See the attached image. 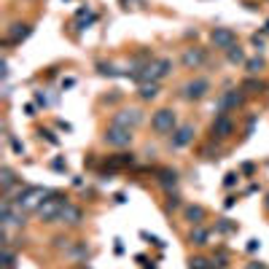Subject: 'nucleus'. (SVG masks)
<instances>
[{"instance_id": "12", "label": "nucleus", "mask_w": 269, "mask_h": 269, "mask_svg": "<svg viewBox=\"0 0 269 269\" xmlns=\"http://www.w3.org/2000/svg\"><path fill=\"white\" fill-rule=\"evenodd\" d=\"M156 183L165 189V191H175V186H178V172L170 170V167L159 170V172H156Z\"/></svg>"}, {"instance_id": "5", "label": "nucleus", "mask_w": 269, "mask_h": 269, "mask_svg": "<svg viewBox=\"0 0 269 269\" xmlns=\"http://www.w3.org/2000/svg\"><path fill=\"white\" fill-rule=\"evenodd\" d=\"M207 92H210V81L207 78H194V81H189L183 86V100L197 102L202 97H207Z\"/></svg>"}, {"instance_id": "24", "label": "nucleus", "mask_w": 269, "mask_h": 269, "mask_svg": "<svg viewBox=\"0 0 269 269\" xmlns=\"http://www.w3.org/2000/svg\"><path fill=\"white\" fill-rule=\"evenodd\" d=\"M213 264H216V269H226V266H229V256H226V251H224V248H218V251H216V256H213Z\"/></svg>"}, {"instance_id": "38", "label": "nucleus", "mask_w": 269, "mask_h": 269, "mask_svg": "<svg viewBox=\"0 0 269 269\" xmlns=\"http://www.w3.org/2000/svg\"><path fill=\"white\" fill-rule=\"evenodd\" d=\"M245 269H266V266H264V264H261V261H253V264H248V266H245Z\"/></svg>"}, {"instance_id": "26", "label": "nucleus", "mask_w": 269, "mask_h": 269, "mask_svg": "<svg viewBox=\"0 0 269 269\" xmlns=\"http://www.w3.org/2000/svg\"><path fill=\"white\" fill-rule=\"evenodd\" d=\"M243 89H245V92H251V94H253V92H261V89H264V81L248 78V81H243Z\"/></svg>"}, {"instance_id": "19", "label": "nucleus", "mask_w": 269, "mask_h": 269, "mask_svg": "<svg viewBox=\"0 0 269 269\" xmlns=\"http://www.w3.org/2000/svg\"><path fill=\"white\" fill-rule=\"evenodd\" d=\"M67 256L75 258V261H86V258L92 256V251L86 248V243H75V248H70V251H67Z\"/></svg>"}, {"instance_id": "28", "label": "nucleus", "mask_w": 269, "mask_h": 269, "mask_svg": "<svg viewBox=\"0 0 269 269\" xmlns=\"http://www.w3.org/2000/svg\"><path fill=\"white\" fill-rule=\"evenodd\" d=\"M202 156H205V159H221V151L218 148L213 151V143H207V146L202 148Z\"/></svg>"}, {"instance_id": "1", "label": "nucleus", "mask_w": 269, "mask_h": 269, "mask_svg": "<svg viewBox=\"0 0 269 269\" xmlns=\"http://www.w3.org/2000/svg\"><path fill=\"white\" fill-rule=\"evenodd\" d=\"M151 129L156 134H170L178 129V113L172 108H162L151 116Z\"/></svg>"}, {"instance_id": "31", "label": "nucleus", "mask_w": 269, "mask_h": 269, "mask_svg": "<svg viewBox=\"0 0 269 269\" xmlns=\"http://www.w3.org/2000/svg\"><path fill=\"white\" fill-rule=\"evenodd\" d=\"M38 134H41V138H46V140H49V143H51V146H57V143H60V140H57V134H54L51 129H41V132H38Z\"/></svg>"}, {"instance_id": "7", "label": "nucleus", "mask_w": 269, "mask_h": 269, "mask_svg": "<svg viewBox=\"0 0 269 269\" xmlns=\"http://www.w3.org/2000/svg\"><path fill=\"white\" fill-rule=\"evenodd\" d=\"M194 127L191 124H183V127H178L175 132H172V138H170V148H186L191 140H194Z\"/></svg>"}, {"instance_id": "27", "label": "nucleus", "mask_w": 269, "mask_h": 269, "mask_svg": "<svg viewBox=\"0 0 269 269\" xmlns=\"http://www.w3.org/2000/svg\"><path fill=\"white\" fill-rule=\"evenodd\" d=\"M14 261H16V253L6 245V248H3V266H6V269H14Z\"/></svg>"}, {"instance_id": "32", "label": "nucleus", "mask_w": 269, "mask_h": 269, "mask_svg": "<svg viewBox=\"0 0 269 269\" xmlns=\"http://www.w3.org/2000/svg\"><path fill=\"white\" fill-rule=\"evenodd\" d=\"M51 243H54V248H67V245H70V239H67V237H62V234H60V237H54Z\"/></svg>"}, {"instance_id": "33", "label": "nucleus", "mask_w": 269, "mask_h": 269, "mask_svg": "<svg viewBox=\"0 0 269 269\" xmlns=\"http://www.w3.org/2000/svg\"><path fill=\"white\" fill-rule=\"evenodd\" d=\"M51 170H57V172H67V165H65L62 159H54V162H51Z\"/></svg>"}, {"instance_id": "29", "label": "nucleus", "mask_w": 269, "mask_h": 269, "mask_svg": "<svg viewBox=\"0 0 269 269\" xmlns=\"http://www.w3.org/2000/svg\"><path fill=\"white\" fill-rule=\"evenodd\" d=\"M97 70H100L102 75H121V73H119L113 65H105V62H100V65H97Z\"/></svg>"}, {"instance_id": "20", "label": "nucleus", "mask_w": 269, "mask_h": 269, "mask_svg": "<svg viewBox=\"0 0 269 269\" xmlns=\"http://www.w3.org/2000/svg\"><path fill=\"white\" fill-rule=\"evenodd\" d=\"M266 67V62L261 60V57H251V60H245V70L251 73V75H258Z\"/></svg>"}, {"instance_id": "21", "label": "nucleus", "mask_w": 269, "mask_h": 269, "mask_svg": "<svg viewBox=\"0 0 269 269\" xmlns=\"http://www.w3.org/2000/svg\"><path fill=\"white\" fill-rule=\"evenodd\" d=\"M189 269H216V264H213V258L191 256V258H189Z\"/></svg>"}, {"instance_id": "37", "label": "nucleus", "mask_w": 269, "mask_h": 269, "mask_svg": "<svg viewBox=\"0 0 269 269\" xmlns=\"http://www.w3.org/2000/svg\"><path fill=\"white\" fill-rule=\"evenodd\" d=\"M11 146H14V151H16V153H22V151H24V146H22L19 140H11Z\"/></svg>"}, {"instance_id": "4", "label": "nucleus", "mask_w": 269, "mask_h": 269, "mask_svg": "<svg viewBox=\"0 0 269 269\" xmlns=\"http://www.w3.org/2000/svg\"><path fill=\"white\" fill-rule=\"evenodd\" d=\"M111 124H116V127H127V129H134L138 124H143V111H140V108H121L119 113H113Z\"/></svg>"}, {"instance_id": "34", "label": "nucleus", "mask_w": 269, "mask_h": 269, "mask_svg": "<svg viewBox=\"0 0 269 269\" xmlns=\"http://www.w3.org/2000/svg\"><path fill=\"white\" fill-rule=\"evenodd\" d=\"M251 41H253V46H258V49H261V46H264V38H261V35H258V33H256V35L251 38Z\"/></svg>"}, {"instance_id": "22", "label": "nucleus", "mask_w": 269, "mask_h": 269, "mask_svg": "<svg viewBox=\"0 0 269 269\" xmlns=\"http://www.w3.org/2000/svg\"><path fill=\"white\" fill-rule=\"evenodd\" d=\"M226 60L232 62V65H243L245 62V51L239 49V46H232V49L226 51Z\"/></svg>"}, {"instance_id": "23", "label": "nucleus", "mask_w": 269, "mask_h": 269, "mask_svg": "<svg viewBox=\"0 0 269 269\" xmlns=\"http://www.w3.org/2000/svg\"><path fill=\"white\" fill-rule=\"evenodd\" d=\"M234 229H237V224H232L229 218H218L216 221V232L218 234H229V232H234Z\"/></svg>"}, {"instance_id": "13", "label": "nucleus", "mask_w": 269, "mask_h": 269, "mask_svg": "<svg viewBox=\"0 0 269 269\" xmlns=\"http://www.w3.org/2000/svg\"><path fill=\"white\" fill-rule=\"evenodd\" d=\"M205 216H207V210L202 207V205H186L183 207V218L189 221V224H194V226H202Z\"/></svg>"}, {"instance_id": "8", "label": "nucleus", "mask_w": 269, "mask_h": 269, "mask_svg": "<svg viewBox=\"0 0 269 269\" xmlns=\"http://www.w3.org/2000/svg\"><path fill=\"white\" fill-rule=\"evenodd\" d=\"M210 132H213L218 140H226L229 134L234 132V121L229 119L226 113H218V116H216V121H213V127H210Z\"/></svg>"}, {"instance_id": "39", "label": "nucleus", "mask_w": 269, "mask_h": 269, "mask_svg": "<svg viewBox=\"0 0 269 269\" xmlns=\"http://www.w3.org/2000/svg\"><path fill=\"white\" fill-rule=\"evenodd\" d=\"M253 170H256V167L251 165V162H248V165H243V172H245V175H251V172H253Z\"/></svg>"}, {"instance_id": "25", "label": "nucleus", "mask_w": 269, "mask_h": 269, "mask_svg": "<svg viewBox=\"0 0 269 269\" xmlns=\"http://www.w3.org/2000/svg\"><path fill=\"white\" fill-rule=\"evenodd\" d=\"M183 202H180V194H175V191H167V202H165V210H178Z\"/></svg>"}, {"instance_id": "43", "label": "nucleus", "mask_w": 269, "mask_h": 269, "mask_svg": "<svg viewBox=\"0 0 269 269\" xmlns=\"http://www.w3.org/2000/svg\"><path fill=\"white\" fill-rule=\"evenodd\" d=\"M266 33H269V22H266Z\"/></svg>"}, {"instance_id": "3", "label": "nucleus", "mask_w": 269, "mask_h": 269, "mask_svg": "<svg viewBox=\"0 0 269 269\" xmlns=\"http://www.w3.org/2000/svg\"><path fill=\"white\" fill-rule=\"evenodd\" d=\"M210 41H213L216 49L229 51L232 46H237V33L232 27H213V30H210Z\"/></svg>"}, {"instance_id": "14", "label": "nucleus", "mask_w": 269, "mask_h": 269, "mask_svg": "<svg viewBox=\"0 0 269 269\" xmlns=\"http://www.w3.org/2000/svg\"><path fill=\"white\" fill-rule=\"evenodd\" d=\"M105 165L108 167H132L134 165V153H116V156H111Z\"/></svg>"}, {"instance_id": "36", "label": "nucleus", "mask_w": 269, "mask_h": 269, "mask_svg": "<svg viewBox=\"0 0 269 269\" xmlns=\"http://www.w3.org/2000/svg\"><path fill=\"white\" fill-rule=\"evenodd\" d=\"M35 102H38V105H46L49 100H46V94H41V92H38V94H35Z\"/></svg>"}, {"instance_id": "10", "label": "nucleus", "mask_w": 269, "mask_h": 269, "mask_svg": "<svg viewBox=\"0 0 269 269\" xmlns=\"http://www.w3.org/2000/svg\"><path fill=\"white\" fill-rule=\"evenodd\" d=\"M60 221L67 226H78L81 221H84V213H81V207H75V205H62V213H60Z\"/></svg>"}, {"instance_id": "17", "label": "nucleus", "mask_w": 269, "mask_h": 269, "mask_svg": "<svg viewBox=\"0 0 269 269\" xmlns=\"http://www.w3.org/2000/svg\"><path fill=\"white\" fill-rule=\"evenodd\" d=\"M153 70H156V81L165 78V75L172 73V60H170V57H162V60L153 62Z\"/></svg>"}, {"instance_id": "30", "label": "nucleus", "mask_w": 269, "mask_h": 269, "mask_svg": "<svg viewBox=\"0 0 269 269\" xmlns=\"http://www.w3.org/2000/svg\"><path fill=\"white\" fill-rule=\"evenodd\" d=\"M237 180H239V172H226V178H224V186H226V189H232V186L237 183Z\"/></svg>"}, {"instance_id": "18", "label": "nucleus", "mask_w": 269, "mask_h": 269, "mask_svg": "<svg viewBox=\"0 0 269 269\" xmlns=\"http://www.w3.org/2000/svg\"><path fill=\"white\" fill-rule=\"evenodd\" d=\"M0 180H3V191H6V197H8V191L16 186V175H14V170H11V167H3V170H0Z\"/></svg>"}, {"instance_id": "9", "label": "nucleus", "mask_w": 269, "mask_h": 269, "mask_svg": "<svg viewBox=\"0 0 269 269\" xmlns=\"http://www.w3.org/2000/svg\"><path fill=\"white\" fill-rule=\"evenodd\" d=\"M243 105H245V94L243 92H224V94H221V97H218V111L221 113H226L229 108H243Z\"/></svg>"}, {"instance_id": "40", "label": "nucleus", "mask_w": 269, "mask_h": 269, "mask_svg": "<svg viewBox=\"0 0 269 269\" xmlns=\"http://www.w3.org/2000/svg\"><path fill=\"white\" fill-rule=\"evenodd\" d=\"M234 202H237V197H226L224 205H226V207H234Z\"/></svg>"}, {"instance_id": "41", "label": "nucleus", "mask_w": 269, "mask_h": 269, "mask_svg": "<svg viewBox=\"0 0 269 269\" xmlns=\"http://www.w3.org/2000/svg\"><path fill=\"white\" fill-rule=\"evenodd\" d=\"M264 207L269 210V191H266V197H264Z\"/></svg>"}, {"instance_id": "15", "label": "nucleus", "mask_w": 269, "mask_h": 269, "mask_svg": "<svg viewBox=\"0 0 269 269\" xmlns=\"http://www.w3.org/2000/svg\"><path fill=\"white\" fill-rule=\"evenodd\" d=\"M140 100H156L159 97V81H148V84H140Z\"/></svg>"}, {"instance_id": "42", "label": "nucleus", "mask_w": 269, "mask_h": 269, "mask_svg": "<svg viewBox=\"0 0 269 269\" xmlns=\"http://www.w3.org/2000/svg\"><path fill=\"white\" fill-rule=\"evenodd\" d=\"M78 269H89V266H86V264H81V266H78Z\"/></svg>"}, {"instance_id": "2", "label": "nucleus", "mask_w": 269, "mask_h": 269, "mask_svg": "<svg viewBox=\"0 0 269 269\" xmlns=\"http://www.w3.org/2000/svg\"><path fill=\"white\" fill-rule=\"evenodd\" d=\"M102 140H105V146H113V148H127V146H132L134 134H132V129H127V127H116V124H111V127L105 129Z\"/></svg>"}, {"instance_id": "11", "label": "nucleus", "mask_w": 269, "mask_h": 269, "mask_svg": "<svg viewBox=\"0 0 269 269\" xmlns=\"http://www.w3.org/2000/svg\"><path fill=\"white\" fill-rule=\"evenodd\" d=\"M33 33V27L30 24H22V22H16L8 27V35H6V43H22L27 35Z\"/></svg>"}, {"instance_id": "35", "label": "nucleus", "mask_w": 269, "mask_h": 269, "mask_svg": "<svg viewBox=\"0 0 269 269\" xmlns=\"http://www.w3.org/2000/svg\"><path fill=\"white\" fill-rule=\"evenodd\" d=\"M258 245H261L258 239H251V243H248V251H251V253H256V251H258Z\"/></svg>"}, {"instance_id": "16", "label": "nucleus", "mask_w": 269, "mask_h": 269, "mask_svg": "<svg viewBox=\"0 0 269 269\" xmlns=\"http://www.w3.org/2000/svg\"><path fill=\"white\" fill-rule=\"evenodd\" d=\"M207 237H210L207 229L194 226V229H191V234H189V243H191V245H197V248H202V245H207Z\"/></svg>"}, {"instance_id": "6", "label": "nucleus", "mask_w": 269, "mask_h": 269, "mask_svg": "<svg viewBox=\"0 0 269 269\" xmlns=\"http://www.w3.org/2000/svg\"><path fill=\"white\" fill-rule=\"evenodd\" d=\"M207 60V51L199 49V46H191V49L183 51V57H180V62H183L186 70H197V67H202Z\"/></svg>"}]
</instances>
